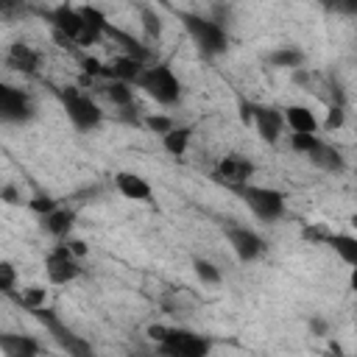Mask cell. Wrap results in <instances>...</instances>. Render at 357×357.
I'll return each mask as SVG.
<instances>
[{
    "mask_svg": "<svg viewBox=\"0 0 357 357\" xmlns=\"http://www.w3.org/2000/svg\"><path fill=\"white\" fill-rule=\"evenodd\" d=\"M137 89H142L159 106H176L181 100V81L167 61L148 64L137 81Z\"/></svg>",
    "mask_w": 357,
    "mask_h": 357,
    "instance_id": "obj_1",
    "label": "cell"
},
{
    "mask_svg": "<svg viewBox=\"0 0 357 357\" xmlns=\"http://www.w3.org/2000/svg\"><path fill=\"white\" fill-rule=\"evenodd\" d=\"M248 209L257 220L262 223H276L279 218H284L287 212V195L276 187H262V184H245V187H237L231 190Z\"/></svg>",
    "mask_w": 357,
    "mask_h": 357,
    "instance_id": "obj_2",
    "label": "cell"
},
{
    "mask_svg": "<svg viewBox=\"0 0 357 357\" xmlns=\"http://www.w3.org/2000/svg\"><path fill=\"white\" fill-rule=\"evenodd\" d=\"M178 17H181V22H184V31L190 33V39L195 42V47H198L204 56L215 59V56L226 53V47H229V33H226V25L215 22L212 17L187 14V11H181Z\"/></svg>",
    "mask_w": 357,
    "mask_h": 357,
    "instance_id": "obj_3",
    "label": "cell"
},
{
    "mask_svg": "<svg viewBox=\"0 0 357 357\" xmlns=\"http://www.w3.org/2000/svg\"><path fill=\"white\" fill-rule=\"evenodd\" d=\"M64 112H67V120L73 123V128L78 131H95L100 123H103V109L95 98H89L86 92H81L78 86H64L56 92Z\"/></svg>",
    "mask_w": 357,
    "mask_h": 357,
    "instance_id": "obj_4",
    "label": "cell"
},
{
    "mask_svg": "<svg viewBox=\"0 0 357 357\" xmlns=\"http://www.w3.org/2000/svg\"><path fill=\"white\" fill-rule=\"evenodd\" d=\"M47 20H50V31H59V33H64L67 39H73V42H75V47L98 45V42L106 36V33L95 31L92 25H86V22H84V17H81V11H78L75 6H67V3H61V6L50 8Z\"/></svg>",
    "mask_w": 357,
    "mask_h": 357,
    "instance_id": "obj_5",
    "label": "cell"
},
{
    "mask_svg": "<svg viewBox=\"0 0 357 357\" xmlns=\"http://www.w3.org/2000/svg\"><path fill=\"white\" fill-rule=\"evenodd\" d=\"M162 357H209L212 340L201 332H192L187 326H170L162 346H156Z\"/></svg>",
    "mask_w": 357,
    "mask_h": 357,
    "instance_id": "obj_6",
    "label": "cell"
},
{
    "mask_svg": "<svg viewBox=\"0 0 357 357\" xmlns=\"http://www.w3.org/2000/svg\"><path fill=\"white\" fill-rule=\"evenodd\" d=\"M33 318L45 324V329L56 337V343H59L70 357H98V354H95V349L89 346V340H84V337H81V335H75L70 326H64L53 310H47V307H45V310H36V312H33Z\"/></svg>",
    "mask_w": 357,
    "mask_h": 357,
    "instance_id": "obj_7",
    "label": "cell"
},
{
    "mask_svg": "<svg viewBox=\"0 0 357 357\" xmlns=\"http://www.w3.org/2000/svg\"><path fill=\"white\" fill-rule=\"evenodd\" d=\"M254 173H257V165H254L248 156L229 153V156H223V159L215 165V170L209 173V178L218 181V184H223L226 190H237V187L251 184Z\"/></svg>",
    "mask_w": 357,
    "mask_h": 357,
    "instance_id": "obj_8",
    "label": "cell"
},
{
    "mask_svg": "<svg viewBox=\"0 0 357 357\" xmlns=\"http://www.w3.org/2000/svg\"><path fill=\"white\" fill-rule=\"evenodd\" d=\"M45 276L50 284H70L81 276V259L64 243H56L45 257Z\"/></svg>",
    "mask_w": 357,
    "mask_h": 357,
    "instance_id": "obj_9",
    "label": "cell"
},
{
    "mask_svg": "<svg viewBox=\"0 0 357 357\" xmlns=\"http://www.w3.org/2000/svg\"><path fill=\"white\" fill-rule=\"evenodd\" d=\"M33 114H36V109H33V100L25 89H17L11 84L0 86V120L3 123L25 126L28 120H33Z\"/></svg>",
    "mask_w": 357,
    "mask_h": 357,
    "instance_id": "obj_10",
    "label": "cell"
},
{
    "mask_svg": "<svg viewBox=\"0 0 357 357\" xmlns=\"http://www.w3.org/2000/svg\"><path fill=\"white\" fill-rule=\"evenodd\" d=\"M226 240L240 262H257L268 251V243L248 226H226Z\"/></svg>",
    "mask_w": 357,
    "mask_h": 357,
    "instance_id": "obj_11",
    "label": "cell"
},
{
    "mask_svg": "<svg viewBox=\"0 0 357 357\" xmlns=\"http://www.w3.org/2000/svg\"><path fill=\"white\" fill-rule=\"evenodd\" d=\"M284 126L287 123H284V112L282 109H276V106H257V112H254V131L259 134L262 142H268V145L279 142Z\"/></svg>",
    "mask_w": 357,
    "mask_h": 357,
    "instance_id": "obj_12",
    "label": "cell"
},
{
    "mask_svg": "<svg viewBox=\"0 0 357 357\" xmlns=\"http://www.w3.org/2000/svg\"><path fill=\"white\" fill-rule=\"evenodd\" d=\"M114 187H117V192H120L123 198H128V201L151 204V198H153L151 181H148L145 176L134 173V170H120V173H114Z\"/></svg>",
    "mask_w": 357,
    "mask_h": 357,
    "instance_id": "obj_13",
    "label": "cell"
},
{
    "mask_svg": "<svg viewBox=\"0 0 357 357\" xmlns=\"http://www.w3.org/2000/svg\"><path fill=\"white\" fill-rule=\"evenodd\" d=\"M6 64L14 70V73H22V75H36L39 67H42V56L33 45L28 42H14L6 53Z\"/></svg>",
    "mask_w": 357,
    "mask_h": 357,
    "instance_id": "obj_14",
    "label": "cell"
},
{
    "mask_svg": "<svg viewBox=\"0 0 357 357\" xmlns=\"http://www.w3.org/2000/svg\"><path fill=\"white\" fill-rule=\"evenodd\" d=\"M145 67H148V64H142V61H137V59L120 53V56H114V59L106 64V78H109V81H126V84L137 86V81H139V75L145 73Z\"/></svg>",
    "mask_w": 357,
    "mask_h": 357,
    "instance_id": "obj_15",
    "label": "cell"
},
{
    "mask_svg": "<svg viewBox=\"0 0 357 357\" xmlns=\"http://www.w3.org/2000/svg\"><path fill=\"white\" fill-rule=\"evenodd\" d=\"M284 112V123L293 134H318L321 128V120L315 117V112L310 106H301V103H290Z\"/></svg>",
    "mask_w": 357,
    "mask_h": 357,
    "instance_id": "obj_16",
    "label": "cell"
},
{
    "mask_svg": "<svg viewBox=\"0 0 357 357\" xmlns=\"http://www.w3.org/2000/svg\"><path fill=\"white\" fill-rule=\"evenodd\" d=\"M3 357H42V343L31 335H0Z\"/></svg>",
    "mask_w": 357,
    "mask_h": 357,
    "instance_id": "obj_17",
    "label": "cell"
},
{
    "mask_svg": "<svg viewBox=\"0 0 357 357\" xmlns=\"http://www.w3.org/2000/svg\"><path fill=\"white\" fill-rule=\"evenodd\" d=\"M73 226H75V209H70V206H59V209H53L50 215H45L42 218V229L53 237V240H67V237H73L70 231H73Z\"/></svg>",
    "mask_w": 357,
    "mask_h": 357,
    "instance_id": "obj_18",
    "label": "cell"
},
{
    "mask_svg": "<svg viewBox=\"0 0 357 357\" xmlns=\"http://www.w3.org/2000/svg\"><path fill=\"white\" fill-rule=\"evenodd\" d=\"M318 170H324V173H343L346 170V156H343V151L340 148H335V145H329V142H318V148L307 156Z\"/></svg>",
    "mask_w": 357,
    "mask_h": 357,
    "instance_id": "obj_19",
    "label": "cell"
},
{
    "mask_svg": "<svg viewBox=\"0 0 357 357\" xmlns=\"http://www.w3.org/2000/svg\"><path fill=\"white\" fill-rule=\"evenodd\" d=\"M324 243H326V245L340 257V262H346L349 268H357V234L329 231Z\"/></svg>",
    "mask_w": 357,
    "mask_h": 357,
    "instance_id": "obj_20",
    "label": "cell"
},
{
    "mask_svg": "<svg viewBox=\"0 0 357 357\" xmlns=\"http://www.w3.org/2000/svg\"><path fill=\"white\" fill-rule=\"evenodd\" d=\"M304 50L301 47H296V45H282V47H276V50H271L268 53V64H273V67H279V70H301L304 67Z\"/></svg>",
    "mask_w": 357,
    "mask_h": 357,
    "instance_id": "obj_21",
    "label": "cell"
},
{
    "mask_svg": "<svg viewBox=\"0 0 357 357\" xmlns=\"http://www.w3.org/2000/svg\"><path fill=\"white\" fill-rule=\"evenodd\" d=\"M100 92H103V98H106L112 106H117V109H123V112H128V109L134 106V86L126 84V81H106Z\"/></svg>",
    "mask_w": 357,
    "mask_h": 357,
    "instance_id": "obj_22",
    "label": "cell"
},
{
    "mask_svg": "<svg viewBox=\"0 0 357 357\" xmlns=\"http://www.w3.org/2000/svg\"><path fill=\"white\" fill-rule=\"evenodd\" d=\"M192 126H176L170 134H165L162 137V148L170 153V156H176V159H181L184 153H187V148H190V139H192Z\"/></svg>",
    "mask_w": 357,
    "mask_h": 357,
    "instance_id": "obj_23",
    "label": "cell"
},
{
    "mask_svg": "<svg viewBox=\"0 0 357 357\" xmlns=\"http://www.w3.org/2000/svg\"><path fill=\"white\" fill-rule=\"evenodd\" d=\"M11 301H17L25 312L33 315L36 310H45V307H47V290H45L42 284H28V287L17 290V296H14Z\"/></svg>",
    "mask_w": 357,
    "mask_h": 357,
    "instance_id": "obj_24",
    "label": "cell"
},
{
    "mask_svg": "<svg viewBox=\"0 0 357 357\" xmlns=\"http://www.w3.org/2000/svg\"><path fill=\"white\" fill-rule=\"evenodd\" d=\"M139 22H142V31H145V36H148V39H159V36H162V31H165L159 11H156V8H151V6H142V8H139Z\"/></svg>",
    "mask_w": 357,
    "mask_h": 357,
    "instance_id": "obj_25",
    "label": "cell"
},
{
    "mask_svg": "<svg viewBox=\"0 0 357 357\" xmlns=\"http://www.w3.org/2000/svg\"><path fill=\"white\" fill-rule=\"evenodd\" d=\"M17 268H14V262L11 259H0V293L6 296V298H14L17 296Z\"/></svg>",
    "mask_w": 357,
    "mask_h": 357,
    "instance_id": "obj_26",
    "label": "cell"
},
{
    "mask_svg": "<svg viewBox=\"0 0 357 357\" xmlns=\"http://www.w3.org/2000/svg\"><path fill=\"white\" fill-rule=\"evenodd\" d=\"M192 271H195V276H198L204 284H220V279H223L220 268H218L212 259H204V257L192 259Z\"/></svg>",
    "mask_w": 357,
    "mask_h": 357,
    "instance_id": "obj_27",
    "label": "cell"
},
{
    "mask_svg": "<svg viewBox=\"0 0 357 357\" xmlns=\"http://www.w3.org/2000/svg\"><path fill=\"white\" fill-rule=\"evenodd\" d=\"M142 126H145L151 134H159V137H165V134H170V131L176 128V120H173L170 114H162V112H156V114H145V117H142Z\"/></svg>",
    "mask_w": 357,
    "mask_h": 357,
    "instance_id": "obj_28",
    "label": "cell"
},
{
    "mask_svg": "<svg viewBox=\"0 0 357 357\" xmlns=\"http://www.w3.org/2000/svg\"><path fill=\"white\" fill-rule=\"evenodd\" d=\"M25 204H28V209L36 212L39 218H45V215H50L53 209H59V201H56L53 195H47V192H33Z\"/></svg>",
    "mask_w": 357,
    "mask_h": 357,
    "instance_id": "obj_29",
    "label": "cell"
},
{
    "mask_svg": "<svg viewBox=\"0 0 357 357\" xmlns=\"http://www.w3.org/2000/svg\"><path fill=\"white\" fill-rule=\"evenodd\" d=\"M343 126H346V109H343L340 103H329L321 128H324V131H337V128H343Z\"/></svg>",
    "mask_w": 357,
    "mask_h": 357,
    "instance_id": "obj_30",
    "label": "cell"
},
{
    "mask_svg": "<svg viewBox=\"0 0 357 357\" xmlns=\"http://www.w3.org/2000/svg\"><path fill=\"white\" fill-rule=\"evenodd\" d=\"M318 142H321L318 134H290V148L296 153H304V156H310L318 148Z\"/></svg>",
    "mask_w": 357,
    "mask_h": 357,
    "instance_id": "obj_31",
    "label": "cell"
},
{
    "mask_svg": "<svg viewBox=\"0 0 357 357\" xmlns=\"http://www.w3.org/2000/svg\"><path fill=\"white\" fill-rule=\"evenodd\" d=\"M78 64H81V73L89 75V78H100V75H106V64H103L100 59H95V56H81Z\"/></svg>",
    "mask_w": 357,
    "mask_h": 357,
    "instance_id": "obj_32",
    "label": "cell"
},
{
    "mask_svg": "<svg viewBox=\"0 0 357 357\" xmlns=\"http://www.w3.org/2000/svg\"><path fill=\"white\" fill-rule=\"evenodd\" d=\"M167 332H170V326H167V324H148V329H145L148 340H151V343H156V346H162V343H165Z\"/></svg>",
    "mask_w": 357,
    "mask_h": 357,
    "instance_id": "obj_33",
    "label": "cell"
},
{
    "mask_svg": "<svg viewBox=\"0 0 357 357\" xmlns=\"http://www.w3.org/2000/svg\"><path fill=\"white\" fill-rule=\"evenodd\" d=\"M70 251H73V257H78V259H84L86 254H89V245L81 240V237H67V240H61Z\"/></svg>",
    "mask_w": 357,
    "mask_h": 357,
    "instance_id": "obj_34",
    "label": "cell"
},
{
    "mask_svg": "<svg viewBox=\"0 0 357 357\" xmlns=\"http://www.w3.org/2000/svg\"><path fill=\"white\" fill-rule=\"evenodd\" d=\"M254 112H257V103H251V100H240V106H237L240 123H245V126H254Z\"/></svg>",
    "mask_w": 357,
    "mask_h": 357,
    "instance_id": "obj_35",
    "label": "cell"
},
{
    "mask_svg": "<svg viewBox=\"0 0 357 357\" xmlns=\"http://www.w3.org/2000/svg\"><path fill=\"white\" fill-rule=\"evenodd\" d=\"M0 198H3L8 206H14V204H22V195L17 192V187H14V184H3V190H0Z\"/></svg>",
    "mask_w": 357,
    "mask_h": 357,
    "instance_id": "obj_36",
    "label": "cell"
},
{
    "mask_svg": "<svg viewBox=\"0 0 357 357\" xmlns=\"http://www.w3.org/2000/svg\"><path fill=\"white\" fill-rule=\"evenodd\" d=\"M310 329H312V335H318V337H324V335L329 332V324H326L324 318H312V321H310Z\"/></svg>",
    "mask_w": 357,
    "mask_h": 357,
    "instance_id": "obj_37",
    "label": "cell"
},
{
    "mask_svg": "<svg viewBox=\"0 0 357 357\" xmlns=\"http://www.w3.org/2000/svg\"><path fill=\"white\" fill-rule=\"evenodd\" d=\"M349 287H351V293L357 296V268H351V273H349Z\"/></svg>",
    "mask_w": 357,
    "mask_h": 357,
    "instance_id": "obj_38",
    "label": "cell"
},
{
    "mask_svg": "<svg viewBox=\"0 0 357 357\" xmlns=\"http://www.w3.org/2000/svg\"><path fill=\"white\" fill-rule=\"evenodd\" d=\"M349 223H351V226H354V229H357V212H354V215H351V218H349Z\"/></svg>",
    "mask_w": 357,
    "mask_h": 357,
    "instance_id": "obj_39",
    "label": "cell"
},
{
    "mask_svg": "<svg viewBox=\"0 0 357 357\" xmlns=\"http://www.w3.org/2000/svg\"><path fill=\"white\" fill-rule=\"evenodd\" d=\"M332 351H335V357H349V354H340V349H337V346H332Z\"/></svg>",
    "mask_w": 357,
    "mask_h": 357,
    "instance_id": "obj_40",
    "label": "cell"
}]
</instances>
